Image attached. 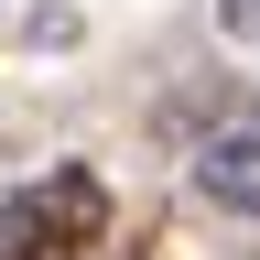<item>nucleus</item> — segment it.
Returning a JSON list of instances; mask_svg holds the SVG:
<instances>
[{
  "mask_svg": "<svg viewBox=\"0 0 260 260\" xmlns=\"http://www.w3.org/2000/svg\"><path fill=\"white\" fill-rule=\"evenodd\" d=\"M109 249V184L87 162H44L0 206V260H98Z\"/></svg>",
  "mask_w": 260,
  "mask_h": 260,
  "instance_id": "1",
  "label": "nucleus"
},
{
  "mask_svg": "<svg viewBox=\"0 0 260 260\" xmlns=\"http://www.w3.org/2000/svg\"><path fill=\"white\" fill-rule=\"evenodd\" d=\"M195 195L228 217H260V119H228L206 152H195Z\"/></svg>",
  "mask_w": 260,
  "mask_h": 260,
  "instance_id": "2",
  "label": "nucleus"
},
{
  "mask_svg": "<svg viewBox=\"0 0 260 260\" xmlns=\"http://www.w3.org/2000/svg\"><path fill=\"white\" fill-rule=\"evenodd\" d=\"M217 22L239 32V44H260V0H217Z\"/></svg>",
  "mask_w": 260,
  "mask_h": 260,
  "instance_id": "3",
  "label": "nucleus"
}]
</instances>
